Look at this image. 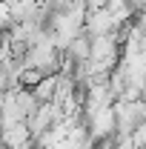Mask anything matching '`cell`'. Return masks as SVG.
Here are the masks:
<instances>
[{"label":"cell","instance_id":"6da1fadb","mask_svg":"<svg viewBox=\"0 0 146 149\" xmlns=\"http://www.w3.org/2000/svg\"><path fill=\"white\" fill-rule=\"evenodd\" d=\"M29 141H32V135H29L26 120H23V123H15V126H9V129H3V143H6L9 149H23Z\"/></svg>","mask_w":146,"mask_h":149},{"label":"cell","instance_id":"3957f363","mask_svg":"<svg viewBox=\"0 0 146 149\" xmlns=\"http://www.w3.org/2000/svg\"><path fill=\"white\" fill-rule=\"evenodd\" d=\"M43 80V72L40 69H32V66H26L23 72H20V86H26V89H32Z\"/></svg>","mask_w":146,"mask_h":149},{"label":"cell","instance_id":"7a4b0ae2","mask_svg":"<svg viewBox=\"0 0 146 149\" xmlns=\"http://www.w3.org/2000/svg\"><path fill=\"white\" fill-rule=\"evenodd\" d=\"M57 80H60V74H43V80H40L37 86H32V95L37 97V103H49V100H55Z\"/></svg>","mask_w":146,"mask_h":149}]
</instances>
